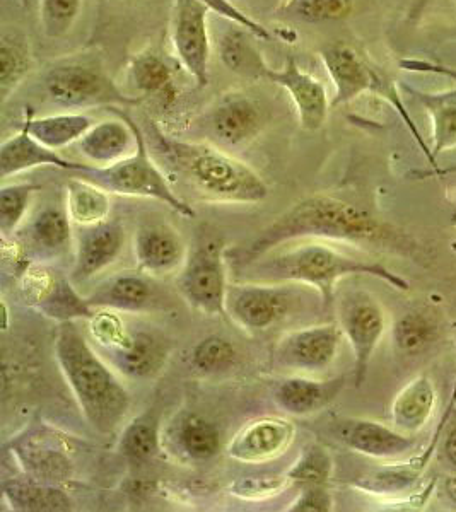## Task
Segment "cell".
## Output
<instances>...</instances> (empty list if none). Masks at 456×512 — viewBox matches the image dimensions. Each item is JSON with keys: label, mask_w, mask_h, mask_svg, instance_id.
Instances as JSON below:
<instances>
[{"label": "cell", "mask_w": 456, "mask_h": 512, "mask_svg": "<svg viewBox=\"0 0 456 512\" xmlns=\"http://www.w3.org/2000/svg\"><path fill=\"white\" fill-rule=\"evenodd\" d=\"M308 238L368 246L410 258L426 256L416 238L390 222L381 221L368 210L340 198L311 195L299 200L253 239L246 250L245 262H252L279 246Z\"/></svg>", "instance_id": "cell-1"}, {"label": "cell", "mask_w": 456, "mask_h": 512, "mask_svg": "<svg viewBox=\"0 0 456 512\" xmlns=\"http://www.w3.org/2000/svg\"><path fill=\"white\" fill-rule=\"evenodd\" d=\"M245 270L250 272L252 279L260 282H296L315 287L325 304L334 303L335 287L340 280L354 275L375 277L395 291H410L409 280L385 265L359 260L322 243H304L289 248L279 246L246 263Z\"/></svg>", "instance_id": "cell-2"}, {"label": "cell", "mask_w": 456, "mask_h": 512, "mask_svg": "<svg viewBox=\"0 0 456 512\" xmlns=\"http://www.w3.org/2000/svg\"><path fill=\"white\" fill-rule=\"evenodd\" d=\"M55 357L94 431L113 434L129 412L130 396L72 321L59 326Z\"/></svg>", "instance_id": "cell-3"}, {"label": "cell", "mask_w": 456, "mask_h": 512, "mask_svg": "<svg viewBox=\"0 0 456 512\" xmlns=\"http://www.w3.org/2000/svg\"><path fill=\"white\" fill-rule=\"evenodd\" d=\"M161 137L166 156L202 195L224 204H258L269 195L264 178L248 164L209 144Z\"/></svg>", "instance_id": "cell-4"}, {"label": "cell", "mask_w": 456, "mask_h": 512, "mask_svg": "<svg viewBox=\"0 0 456 512\" xmlns=\"http://www.w3.org/2000/svg\"><path fill=\"white\" fill-rule=\"evenodd\" d=\"M43 89L48 101L64 110L127 108L142 103L139 96L120 89L96 53H74L57 60L48 67Z\"/></svg>", "instance_id": "cell-5"}, {"label": "cell", "mask_w": 456, "mask_h": 512, "mask_svg": "<svg viewBox=\"0 0 456 512\" xmlns=\"http://www.w3.org/2000/svg\"><path fill=\"white\" fill-rule=\"evenodd\" d=\"M320 59H322L323 67L327 70L330 81L334 84L332 108L347 105L363 94H375L378 98L385 99L400 113V117L421 147L429 164L433 168H438L431 147L426 146V142L417 130L416 123L405 110L397 86L388 81L380 70L364 57L363 53L359 52L357 48L339 41V43H332V45L322 48Z\"/></svg>", "instance_id": "cell-6"}, {"label": "cell", "mask_w": 456, "mask_h": 512, "mask_svg": "<svg viewBox=\"0 0 456 512\" xmlns=\"http://www.w3.org/2000/svg\"><path fill=\"white\" fill-rule=\"evenodd\" d=\"M134 128L137 134V149L132 156L106 168L89 166L88 169L79 171V176L100 185L106 192L125 195V197L158 200L161 204L168 205L170 209L178 212L180 216L192 219L195 217L192 205H188L182 197H178V193L171 188L170 181L166 180L163 171L149 156L146 139L135 122Z\"/></svg>", "instance_id": "cell-7"}, {"label": "cell", "mask_w": 456, "mask_h": 512, "mask_svg": "<svg viewBox=\"0 0 456 512\" xmlns=\"http://www.w3.org/2000/svg\"><path fill=\"white\" fill-rule=\"evenodd\" d=\"M339 326L354 354V381L363 386L369 364L385 337L386 311L368 291H349L339 301Z\"/></svg>", "instance_id": "cell-8"}, {"label": "cell", "mask_w": 456, "mask_h": 512, "mask_svg": "<svg viewBox=\"0 0 456 512\" xmlns=\"http://www.w3.org/2000/svg\"><path fill=\"white\" fill-rule=\"evenodd\" d=\"M176 286L183 299L202 315L228 316L229 289L221 245L207 243L188 255Z\"/></svg>", "instance_id": "cell-9"}, {"label": "cell", "mask_w": 456, "mask_h": 512, "mask_svg": "<svg viewBox=\"0 0 456 512\" xmlns=\"http://www.w3.org/2000/svg\"><path fill=\"white\" fill-rule=\"evenodd\" d=\"M209 9L200 0H175L171 14V45L183 69L195 79L199 88L209 84L211 36Z\"/></svg>", "instance_id": "cell-10"}, {"label": "cell", "mask_w": 456, "mask_h": 512, "mask_svg": "<svg viewBox=\"0 0 456 512\" xmlns=\"http://www.w3.org/2000/svg\"><path fill=\"white\" fill-rule=\"evenodd\" d=\"M337 436L347 448L376 460H404L419 446L417 436L371 419L340 420Z\"/></svg>", "instance_id": "cell-11"}, {"label": "cell", "mask_w": 456, "mask_h": 512, "mask_svg": "<svg viewBox=\"0 0 456 512\" xmlns=\"http://www.w3.org/2000/svg\"><path fill=\"white\" fill-rule=\"evenodd\" d=\"M267 81L284 89L293 101L298 113L299 125L304 130H320L332 108V99L328 98L327 88L320 79L308 74L299 67L294 57L284 62L282 69H270Z\"/></svg>", "instance_id": "cell-12"}, {"label": "cell", "mask_w": 456, "mask_h": 512, "mask_svg": "<svg viewBox=\"0 0 456 512\" xmlns=\"http://www.w3.org/2000/svg\"><path fill=\"white\" fill-rule=\"evenodd\" d=\"M342 337L340 326L334 323L306 326L287 333L277 345L275 357L282 366L322 371L335 361Z\"/></svg>", "instance_id": "cell-13"}, {"label": "cell", "mask_w": 456, "mask_h": 512, "mask_svg": "<svg viewBox=\"0 0 456 512\" xmlns=\"http://www.w3.org/2000/svg\"><path fill=\"white\" fill-rule=\"evenodd\" d=\"M289 292L269 284H246L228 292V313L250 330H269L286 318Z\"/></svg>", "instance_id": "cell-14"}, {"label": "cell", "mask_w": 456, "mask_h": 512, "mask_svg": "<svg viewBox=\"0 0 456 512\" xmlns=\"http://www.w3.org/2000/svg\"><path fill=\"white\" fill-rule=\"evenodd\" d=\"M117 120H103L89 128L88 134L77 142L86 161L96 168H106L129 158L137 149L134 120L118 106L108 108Z\"/></svg>", "instance_id": "cell-15"}, {"label": "cell", "mask_w": 456, "mask_h": 512, "mask_svg": "<svg viewBox=\"0 0 456 512\" xmlns=\"http://www.w3.org/2000/svg\"><path fill=\"white\" fill-rule=\"evenodd\" d=\"M294 432L293 422L281 417L253 420L229 444V458L250 465L274 460L293 443Z\"/></svg>", "instance_id": "cell-16"}, {"label": "cell", "mask_w": 456, "mask_h": 512, "mask_svg": "<svg viewBox=\"0 0 456 512\" xmlns=\"http://www.w3.org/2000/svg\"><path fill=\"white\" fill-rule=\"evenodd\" d=\"M125 245V231L120 222L106 221L94 226H82L77 234L76 260L72 268V279L77 282L89 280L117 262Z\"/></svg>", "instance_id": "cell-17"}, {"label": "cell", "mask_w": 456, "mask_h": 512, "mask_svg": "<svg viewBox=\"0 0 456 512\" xmlns=\"http://www.w3.org/2000/svg\"><path fill=\"white\" fill-rule=\"evenodd\" d=\"M120 373L134 379L156 376L166 362V347L158 338L146 332H129L127 328L101 347Z\"/></svg>", "instance_id": "cell-18"}, {"label": "cell", "mask_w": 456, "mask_h": 512, "mask_svg": "<svg viewBox=\"0 0 456 512\" xmlns=\"http://www.w3.org/2000/svg\"><path fill=\"white\" fill-rule=\"evenodd\" d=\"M212 134L224 146H245L264 128V111L245 94H226L211 113Z\"/></svg>", "instance_id": "cell-19"}, {"label": "cell", "mask_w": 456, "mask_h": 512, "mask_svg": "<svg viewBox=\"0 0 456 512\" xmlns=\"http://www.w3.org/2000/svg\"><path fill=\"white\" fill-rule=\"evenodd\" d=\"M135 260L149 275L170 274L187 262V246L178 231L168 224H149L137 231Z\"/></svg>", "instance_id": "cell-20"}, {"label": "cell", "mask_w": 456, "mask_h": 512, "mask_svg": "<svg viewBox=\"0 0 456 512\" xmlns=\"http://www.w3.org/2000/svg\"><path fill=\"white\" fill-rule=\"evenodd\" d=\"M40 166H52L74 173L89 168V164L72 163L69 159L62 158L59 152L43 146L23 123V128L18 134L4 140L0 146V178L6 181L11 176L21 175L24 171H31Z\"/></svg>", "instance_id": "cell-21"}, {"label": "cell", "mask_w": 456, "mask_h": 512, "mask_svg": "<svg viewBox=\"0 0 456 512\" xmlns=\"http://www.w3.org/2000/svg\"><path fill=\"white\" fill-rule=\"evenodd\" d=\"M129 76L142 101L152 99L161 110H170L175 105L178 99L175 70L158 50L146 48L135 53L130 60Z\"/></svg>", "instance_id": "cell-22"}, {"label": "cell", "mask_w": 456, "mask_h": 512, "mask_svg": "<svg viewBox=\"0 0 456 512\" xmlns=\"http://www.w3.org/2000/svg\"><path fill=\"white\" fill-rule=\"evenodd\" d=\"M438 390L431 376L419 374L398 391L392 402V425L398 431L417 436L433 419Z\"/></svg>", "instance_id": "cell-23"}, {"label": "cell", "mask_w": 456, "mask_h": 512, "mask_svg": "<svg viewBox=\"0 0 456 512\" xmlns=\"http://www.w3.org/2000/svg\"><path fill=\"white\" fill-rule=\"evenodd\" d=\"M344 388V378L315 381L308 378H289L275 390V402L291 415H311L334 402Z\"/></svg>", "instance_id": "cell-24"}, {"label": "cell", "mask_w": 456, "mask_h": 512, "mask_svg": "<svg viewBox=\"0 0 456 512\" xmlns=\"http://www.w3.org/2000/svg\"><path fill=\"white\" fill-rule=\"evenodd\" d=\"M258 38L236 26L233 30H228L219 40V57L226 65L229 72L236 76L245 77L250 81H260L267 79L269 74V64L264 59V53L258 48Z\"/></svg>", "instance_id": "cell-25"}, {"label": "cell", "mask_w": 456, "mask_h": 512, "mask_svg": "<svg viewBox=\"0 0 456 512\" xmlns=\"http://www.w3.org/2000/svg\"><path fill=\"white\" fill-rule=\"evenodd\" d=\"M24 125L43 146L52 151H60L64 147L77 144L84 135L88 134L89 128L93 127L94 123L88 115H82L79 111H67V113L35 118L33 110L26 108Z\"/></svg>", "instance_id": "cell-26"}, {"label": "cell", "mask_w": 456, "mask_h": 512, "mask_svg": "<svg viewBox=\"0 0 456 512\" xmlns=\"http://www.w3.org/2000/svg\"><path fill=\"white\" fill-rule=\"evenodd\" d=\"M419 103L426 108L431 118V139L434 158L446 151L456 149V88L443 91H421L407 86Z\"/></svg>", "instance_id": "cell-27"}, {"label": "cell", "mask_w": 456, "mask_h": 512, "mask_svg": "<svg viewBox=\"0 0 456 512\" xmlns=\"http://www.w3.org/2000/svg\"><path fill=\"white\" fill-rule=\"evenodd\" d=\"M33 70L30 41L16 31H4L0 36V101L2 105L18 91Z\"/></svg>", "instance_id": "cell-28"}, {"label": "cell", "mask_w": 456, "mask_h": 512, "mask_svg": "<svg viewBox=\"0 0 456 512\" xmlns=\"http://www.w3.org/2000/svg\"><path fill=\"white\" fill-rule=\"evenodd\" d=\"M152 296V286L144 277L123 274L108 280L88 301L96 308L141 311L151 304Z\"/></svg>", "instance_id": "cell-29"}, {"label": "cell", "mask_w": 456, "mask_h": 512, "mask_svg": "<svg viewBox=\"0 0 456 512\" xmlns=\"http://www.w3.org/2000/svg\"><path fill=\"white\" fill-rule=\"evenodd\" d=\"M108 193L110 192H106L105 188H101L93 181L81 176H72V180L67 183L65 202V209L69 212L71 221L76 222L79 227L94 226L106 221L112 210Z\"/></svg>", "instance_id": "cell-30"}, {"label": "cell", "mask_w": 456, "mask_h": 512, "mask_svg": "<svg viewBox=\"0 0 456 512\" xmlns=\"http://www.w3.org/2000/svg\"><path fill=\"white\" fill-rule=\"evenodd\" d=\"M4 497L16 511H71L72 502L64 490L33 482L4 483Z\"/></svg>", "instance_id": "cell-31"}, {"label": "cell", "mask_w": 456, "mask_h": 512, "mask_svg": "<svg viewBox=\"0 0 456 512\" xmlns=\"http://www.w3.org/2000/svg\"><path fill=\"white\" fill-rule=\"evenodd\" d=\"M71 217L67 209L47 207L41 210L31 224L30 238L33 246L41 253H59L71 245Z\"/></svg>", "instance_id": "cell-32"}, {"label": "cell", "mask_w": 456, "mask_h": 512, "mask_svg": "<svg viewBox=\"0 0 456 512\" xmlns=\"http://www.w3.org/2000/svg\"><path fill=\"white\" fill-rule=\"evenodd\" d=\"M438 337V323L426 311H409L393 325V344L404 355L421 354Z\"/></svg>", "instance_id": "cell-33"}, {"label": "cell", "mask_w": 456, "mask_h": 512, "mask_svg": "<svg viewBox=\"0 0 456 512\" xmlns=\"http://www.w3.org/2000/svg\"><path fill=\"white\" fill-rule=\"evenodd\" d=\"M178 443L193 460H211L221 448L216 425L197 414L187 415L180 422Z\"/></svg>", "instance_id": "cell-34"}, {"label": "cell", "mask_w": 456, "mask_h": 512, "mask_svg": "<svg viewBox=\"0 0 456 512\" xmlns=\"http://www.w3.org/2000/svg\"><path fill=\"white\" fill-rule=\"evenodd\" d=\"M354 9L356 0H286L279 12L301 23L320 24L344 21Z\"/></svg>", "instance_id": "cell-35"}, {"label": "cell", "mask_w": 456, "mask_h": 512, "mask_svg": "<svg viewBox=\"0 0 456 512\" xmlns=\"http://www.w3.org/2000/svg\"><path fill=\"white\" fill-rule=\"evenodd\" d=\"M120 451L134 461L152 458L159 451V424L152 414L132 420L120 439Z\"/></svg>", "instance_id": "cell-36"}, {"label": "cell", "mask_w": 456, "mask_h": 512, "mask_svg": "<svg viewBox=\"0 0 456 512\" xmlns=\"http://www.w3.org/2000/svg\"><path fill=\"white\" fill-rule=\"evenodd\" d=\"M82 0H40V24L45 36L60 40L71 33L81 16Z\"/></svg>", "instance_id": "cell-37"}, {"label": "cell", "mask_w": 456, "mask_h": 512, "mask_svg": "<svg viewBox=\"0 0 456 512\" xmlns=\"http://www.w3.org/2000/svg\"><path fill=\"white\" fill-rule=\"evenodd\" d=\"M334 463L330 454L322 446H311L306 453L299 458L298 463L289 470L287 477L291 483H298L299 487H327L328 480L332 477Z\"/></svg>", "instance_id": "cell-38"}, {"label": "cell", "mask_w": 456, "mask_h": 512, "mask_svg": "<svg viewBox=\"0 0 456 512\" xmlns=\"http://www.w3.org/2000/svg\"><path fill=\"white\" fill-rule=\"evenodd\" d=\"M36 190L38 187L30 185V183H12V185L2 187L0 190V229L4 236L12 233L21 224Z\"/></svg>", "instance_id": "cell-39"}, {"label": "cell", "mask_w": 456, "mask_h": 512, "mask_svg": "<svg viewBox=\"0 0 456 512\" xmlns=\"http://www.w3.org/2000/svg\"><path fill=\"white\" fill-rule=\"evenodd\" d=\"M236 350L233 344L221 337L204 338L192 352L193 366L204 373H219L234 362Z\"/></svg>", "instance_id": "cell-40"}, {"label": "cell", "mask_w": 456, "mask_h": 512, "mask_svg": "<svg viewBox=\"0 0 456 512\" xmlns=\"http://www.w3.org/2000/svg\"><path fill=\"white\" fill-rule=\"evenodd\" d=\"M200 2L217 16L231 21L234 26H240L243 30L250 31L258 40L269 41L272 38V33L265 28L264 24L250 18L246 12L241 11L240 7L234 6L233 2H229V0H200Z\"/></svg>", "instance_id": "cell-41"}, {"label": "cell", "mask_w": 456, "mask_h": 512, "mask_svg": "<svg viewBox=\"0 0 456 512\" xmlns=\"http://www.w3.org/2000/svg\"><path fill=\"white\" fill-rule=\"evenodd\" d=\"M291 483L289 477H277V475H262V477H245L233 485V492L240 495L241 499H265L279 494Z\"/></svg>", "instance_id": "cell-42"}, {"label": "cell", "mask_w": 456, "mask_h": 512, "mask_svg": "<svg viewBox=\"0 0 456 512\" xmlns=\"http://www.w3.org/2000/svg\"><path fill=\"white\" fill-rule=\"evenodd\" d=\"M439 454L448 473H456V390L443 415V429L439 437Z\"/></svg>", "instance_id": "cell-43"}, {"label": "cell", "mask_w": 456, "mask_h": 512, "mask_svg": "<svg viewBox=\"0 0 456 512\" xmlns=\"http://www.w3.org/2000/svg\"><path fill=\"white\" fill-rule=\"evenodd\" d=\"M334 499L328 492L327 487H303V492L298 499L289 507L293 512H327L332 511Z\"/></svg>", "instance_id": "cell-44"}, {"label": "cell", "mask_w": 456, "mask_h": 512, "mask_svg": "<svg viewBox=\"0 0 456 512\" xmlns=\"http://www.w3.org/2000/svg\"><path fill=\"white\" fill-rule=\"evenodd\" d=\"M398 65H400L402 69L407 70V72H419V74L429 72V74H439V76H446L450 77V79H455L456 82V69H451V67H446V65L434 64V62H429V60L402 59L398 62Z\"/></svg>", "instance_id": "cell-45"}, {"label": "cell", "mask_w": 456, "mask_h": 512, "mask_svg": "<svg viewBox=\"0 0 456 512\" xmlns=\"http://www.w3.org/2000/svg\"><path fill=\"white\" fill-rule=\"evenodd\" d=\"M445 492L456 506V473H450V477L446 478Z\"/></svg>", "instance_id": "cell-46"}, {"label": "cell", "mask_w": 456, "mask_h": 512, "mask_svg": "<svg viewBox=\"0 0 456 512\" xmlns=\"http://www.w3.org/2000/svg\"><path fill=\"white\" fill-rule=\"evenodd\" d=\"M450 250L453 251V253L456 255V241H451Z\"/></svg>", "instance_id": "cell-47"}, {"label": "cell", "mask_w": 456, "mask_h": 512, "mask_svg": "<svg viewBox=\"0 0 456 512\" xmlns=\"http://www.w3.org/2000/svg\"><path fill=\"white\" fill-rule=\"evenodd\" d=\"M453 340H455V349H456V323L453 325Z\"/></svg>", "instance_id": "cell-48"}, {"label": "cell", "mask_w": 456, "mask_h": 512, "mask_svg": "<svg viewBox=\"0 0 456 512\" xmlns=\"http://www.w3.org/2000/svg\"><path fill=\"white\" fill-rule=\"evenodd\" d=\"M453 2H455V6H456V0H453Z\"/></svg>", "instance_id": "cell-49"}]
</instances>
